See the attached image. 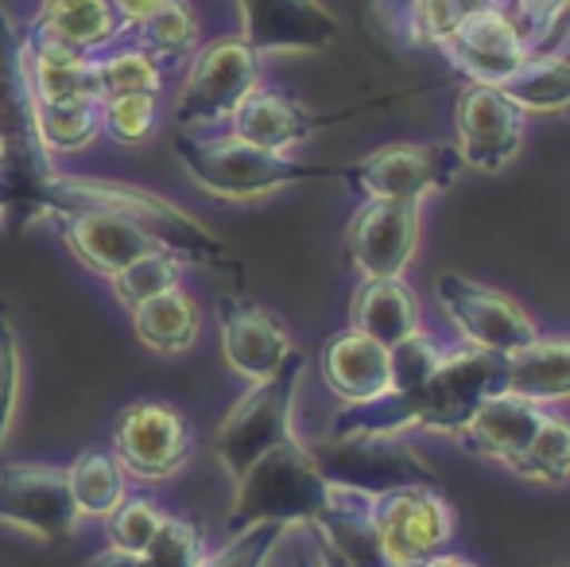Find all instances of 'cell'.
<instances>
[{"label": "cell", "instance_id": "cell-1", "mask_svg": "<svg viewBox=\"0 0 570 567\" xmlns=\"http://www.w3.org/2000/svg\"><path fill=\"white\" fill-rule=\"evenodd\" d=\"M114 211L132 218L140 229H148L164 250H171L183 261H198V265H222L226 261V245L210 234L198 218L171 203V198L156 195L148 187L120 179H90V175H55L43 190V211L39 214H70V211Z\"/></svg>", "mask_w": 570, "mask_h": 567}, {"label": "cell", "instance_id": "cell-2", "mask_svg": "<svg viewBox=\"0 0 570 567\" xmlns=\"http://www.w3.org/2000/svg\"><path fill=\"white\" fill-rule=\"evenodd\" d=\"M334 486L323 478L315 454L299 436L287 443L272 447L268 454L253 462L245 475L233 482V514L229 529L233 537L261 525H276V529H311L318 517L331 509Z\"/></svg>", "mask_w": 570, "mask_h": 567}, {"label": "cell", "instance_id": "cell-3", "mask_svg": "<svg viewBox=\"0 0 570 567\" xmlns=\"http://www.w3.org/2000/svg\"><path fill=\"white\" fill-rule=\"evenodd\" d=\"M0 137L8 144V175L0 179L4 203L43 211V190L55 179V156L43 148L36 129V94L28 78L23 23L0 4Z\"/></svg>", "mask_w": 570, "mask_h": 567}, {"label": "cell", "instance_id": "cell-4", "mask_svg": "<svg viewBox=\"0 0 570 567\" xmlns=\"http://www.w3.org/2000/svg\"><path fill=\"white\" fill-rule=\"evenodd\" d=\"M175 159L195 187H203L214 198H229V203H253V198L276 195L311 175H323L318 167L295 164L292 156L253 148L233 133H222V137H198V133L187 137L183 133L175 140Z\"/></svg>", "mask_w": 570, "mask_h": 567}, {"label": "cell", "instance_id": "cell-5", "mask_svg": "<svg viewBox=\"0 0 570 567\" xmlns=\"http://www.w3.org/2000/svg\"><path fill=\"white\" fill-rule=\"evenodd\" d=\"M318 470L331 486L353 490L361 498H384L407 486H439L435 470L389 431H334L331 439L311 447Z\"/></svg>", "mask_w": 570, "mask_h": 567}, {"label": "cell", "instance_id": "cell-6", "mask_svg": "<svg viewBox=\"0 0 570 567\" xmlns=\"http://www.w3.org/2000/svg\"><path fill=\"white\" fill-rule=\"evenodd\" d=\"M303 381V354H292V362L268 381L248 385V393L226 412V420L214 431V454L226 467V475L237 482L261 454L272 447L295 439V397Z\"/></svg>", "mask_w": 570, "mask_h": 567}, {"label": "cell", "instance_id": "cell-7", "mask_svg": "<svg viewBox=\"0 0 570 567\" xmlns=\"http://www.w3.org/2000/svg\"><path fill=\"white\" fill-rule=\"evenodd\" d=\"M261 51L245 43L240 36L210 39L190 55V70L183 78L179 101H175V121L183 133L214 129L226 125L233 109L261 86Z\"/></svg>", "mask_w": 570, "mask_h": 567}, {"label": "cell", "instance_id": "cell-8", "mask_svg": "<svg viewBox=\"0 0 570 567\" xmlns=\"http://www.w3.org/2000/svg\"><path fill=\"white\" fill-rule=\"evenodd\" d=\"M373 529L389 567H420L446 553L454 537V509L439 486H407L373 498Z\"/></svg>", "mask_w": 570, "mask_h": 567}, {"label": "cell", "instance_id": "cell-9", "mask_svg": "<svg viewBox=\"0 0 570 567\" xmlns=\"http://www.w3.org/2000/svg\"><path fill=\"white\" fill-rule=\"evenodd\" d=\"M435 295L443 303L446 319L454 323V331L470 342L473 350H485V354H517L528 342L540 339L532 315L520 307L517 300H509L497 287H485L470 276L443 273L435 281Z\"/></svg>", "mask_w": 570, "mask_h": 567}, {"label": "cell", "instance_id": "cell-10", "mask_svg": "<svg viewBox=\"0 0 570 567\" xmlns=\"http://www.w3.org/2000/svg\"><path fill=\"white\" fill-rule=\"evenodd\" d=\"M0 525L59 545L78 525L67 470L47 462H0Z\"/></svg>", "mask_w": 570, "mask_h": 567}, {"label": "cell", "instance_id": "cell-11", "mask_svg": "<svg viewBox=\"0 0 570 567\" xmlns=\"http://www.w3.org/2000/svg\"><path fill=\"white\" fill-rule=\"evenodd\" d=\"M190 447L195 436L183 412L164 401L128 404L114 424V454L128 478H140V482H167L190 459Z\"/></svg>", "mask_w": 570, "mask_h": 567}, {"label": "cell", "instance_id": "cell-12", "mask_svg": "<svg viewBox=\"0 0 570 567\" xmlns=\"http://www.w3.org/2000/svg\"><path fill=\"white\" fill-rule=\"evenodd\" d=\"M345 250L361 281L404 276L420 250V206L365 198L345 229Z\"/></svg>", "mask_w": 570, "mask_h": 567}, {"label": "cell", "instance_id": "cell-13", "mask_svg": "<svg viewBox=\"0 0 570 567\" xmlns=\"http://www.w3.org/2000/svg\"><path fill=\"white\" fill-rule=\"evenodd\" d=\"M524 140V114L501 86L470 82L458 94V159L473 172H504Z\"/></svg>", "mask_w": 570, "mask_h": 567}, {"label": "cell", "instance_id": "cell-14", "mask_svg": "<svg viewBox=\"0 0 570 567\" xmlns=\"http://www.w3.org/2000/svg\"><path fill=\"white\" fill-rule=\"evenodd\" d=\"M439 51L462 70L470 82L481 86H504L528 59L532 47L512 23L509 8H493V12L465 16L451 36L439 43Z\"/></svg>", "mask_w": 570, "mask_h": 567}, {"label": "cell", "instance_id": "cell-15", "mask_svg": "<svg viewBox=\"0 0 570 567\" xmlns=\"http://www.w3.org/2000/svg\"><path fill=\"white\" fill-rule=\"evenodd\" d=\"M222 319V354L226 365L237 378H245L248 385L256 381H268L292 362L295 346L287 326L272 315L268 307L253 300H222L218 307Z\"/></svg>", "mask_w": 570, "mask_h": 567}, {"label": "cell", "instance_id": "cell-16", "mask_svg": "<svg viewBox=\"0 0 570 567\" xmlns=\"http://www.w3.org/2000/svg\"><path fill=\"white\" fill-rule=\"evenodd\" d=\"M446 179H451V151L423 144H389L350 167V183L361 190V198H389V203L420 206Z\"/></svg>", "mask_w": 570, "mask_h": 567}, {"label": "cell", "instance_id": "cell-17", "mask_svg": "<svg viewBox=\"0 0 570 567\" xmlns=\"http://www.w3.org/2000/svg\"><path fill=\"white\" fill-rule=\"evenodd\" d=\"M240 39L261 55L318 51L334 39V16L318 0H237Z\"/></svg>", "mask_w": 570, "mask_h": 567}, {"label": "cell", "instance_id": "cell-18", "mask_svg": "<svg viewBox=\"0 0 570 567\" xmlns=\"http://www.w3.org/2000/svg\"><path fill=\"white\" fill-rule=\"evenodd\" d=\"M59 229L67 250L82 261L90 273L98 276H117L125 265H132L136 257L151 250H164L148 229H140L132 218L114 211H70L59 214Z\"/></svg>", "mask_w": 570, "mask_h": 567}, {"label": "cell", "instance_id": "cell-19", "mask_svg": "<svg viewBox=\"0 0 570 567\" xmlns=\"http://www.w3.org/2000/svg\"><path fill=\"white\" fill-rule=\"evenodd\" d=\"M323 381L345 409H365L392 397V350L361 331H342L318 354Z\"/></svg>", "mask_w": 570, "mask_h": 567}, {"label": "cell", "instance_id": "cell-20", "mask_svg": "<svg viewBox=\"0 0 570 567\" xmlns=\"http://www.w3.org/2000/svg\"><path fill=\"white\" fill-rule=\"evenodd\" d=\"M543 420H548L543 404L524 401V397H517V393H497L481 404L478 417L458 431L454 439L470 454H481V459L512 467V462L528 451V443H532V436L540 431Z\"/></svg>", "mask_w": 570, "mask_h": 567}, {"label": "cell", "instance_id": "cell-21", "mask_svg": "<svg viewBox=\"0 0 570 567\" xmlns=\"http://www.w3.org/2000/svg\"><path fill=\"white\" fill-rule=\"evenodd\" d=\"M315 129H318V117L311 109H303L287 94L268 90V86H256L226 121V133H233L237 140L264 151H276V156H287L295 144L311 140Z\"/></svg>", "mask_w": 570, "mask_h": 567}, {"label": "cell", "instance_id": "cell-22", "mask_svg": "<svg viewBox=\"0 0 570 567\" xmlns=\"http://www.w3.org/2000/svg\"><path fill=\"white\" fill-rule=\"evenodd\" d=\"M23 51L36 101H101L94 59L23 23Z\"/></svg>", "mask_w": 570, "mask_h": 567}, {"label": "cell", "instance_id": "cell-23", "mask_svg": "<svg viewBox=\"0 0 570 567\" xmlns=\"http://www.w3.org/2000/svg\"><path fill=\"white\" fill-rule=\"evenodd\" d=\"M350 331H361L376 339L381 346H400L412 339L420 326V303L415 292L404 284V276L392 281H361L350 303Z\"/></svg>", "mask_w": 570, "mask_h": 567}, {"label": "cell", "instance_id": "cell-24", "mask_svg": "<svg viewBox=\"0 0 570 567\" xmlns=\"http://www.w3.org/2000/svg\"><path fill=\"white\" fill-rule=\"evenodd\" d=\"M31 28L75 47V51L90 55V59L109 51V47H117V39L125 36L109 0H39V12L31 20Z\"/></svg>", "mask_w": 570, "mask_h": 567}, {"label": "cell", "instance_id": "cell-25", "mask_svg": "<svg viewBox=\"0 0 570 567\" xmlns=\"http://www.w3.org/2000/svg\"><path fill=\"white\" fill-rule=\"evenodd\" d=\"M504 393L535 404L570 401V339H535L504 358Z\"/></svg>", "mask_w": 570, "mask_h": 567}, {"label": "cell", "instance_id": "cell-26", "mask_svg": "<svg viewBox=\"0 0 570 567\" xmlns=\"http://www.w3.org/2000/svg\"><path fill=\"white\" fill-rule=\"evenodd\" d=\"M132 319V334L156 354H187L198 342V331H203V311H198V300L190 292L171 287V292L156 295V300H144L140 307L128 311Z\"/></svg>", "mask_w": 570, "mask_h": 567}, {"label": "cell", "instance_id": "cell-27", "mask_svg": "<svg viewBox=\"0 0 570 567\" xmlns=\"http://www.w3.org/2000/svg\"><path fill=\"white\" fill-rule=\"evenodd\" d=\"M67 486L70 501H75L78 517H98L106 521L109 514L128 498V470L120 467L114 451H101V447H86L70 459Z\"/></svg>", "mask_w": 570, "mask_h": 567}, {"label": "cell", "instance_id": "cell-28", "mask_svg": "<svg viewBox=\"0 0 570 567\" xmlns=\"http://www.w3.org/2000/svg\"><path fill=\"white\" fill-rule=\"evenodd\" d=\"M520 114H563L570 109V62L559 55H532L509 82L501 86Z\"/></svg>", "mask_w": 570, "mask_h": 567}, {"label": "cell", "instance_id": "cell-29", "mask_svg": "<svg viewBox=\"0 0 570 567\" xmlns=\"http://www.w3.org/2000/svg\"><path fill=\"white\" fill-rule=\"evenodd\" d=\"M136 47L151 55L164 70L187 62L198 51V16L187 0H167L159 12L136 28Z\"/></svg>", "mask_w": 570, "mask_h": 567}, {"label": "cell", "instance_id": "cell-30", "mask_svg": "<svg viewBox=\"0 0 570 567\" xmlns=\"http://www.w3.org/2000/svg\"><path fill=\"white\" fill-rule=\"evenodd\" d=\"M36 129L51 156L82 151L101 137V101H36Z\"/></svg>", "mask_w": 570, "mask_h": 567}, {"label": "cell", "instance_id": "cell-31", "mask_svg": "<svg viewBox=\"0 0 570 567\" xmlns=\"http://www.w3.org/2000/svg\"><path fill=\"white\" fill-rule=\"evenodd\" d=\"M94 70H98L101 98H117V94H159L167 82V70L136 43L109 47V51L94 55Z\"/></svg>", "mask_w": 570, "mask_h": 567}, {"label": "cell", "instance_id": "cell-32", "mask_svg": "<svg viewBox=\"0 0 570 567\" xmlns=\"http://www.w3.org/2000/svg\"><path fill=\"white\" fill-rule=\"evenodd\" d=\"M183 268H187V261L175 257L171 250H151V253H144V257H136L132 265L120 268L117 276H109V284H114L120 307L132 311V307H140L144 300H156V295L179 287Z\"/></svg>", "mask_w": 570, "mask_h": 567}, {"label": "cell", "instance_id": "cell-33", "mask_svg": "<svg viewBox=\"0 0 570 567\" xmlns=\"http://www.w3.org/2000/svg\"><path fill=\"white\" fill-rule=\"evenodd\" d=\"M512 475L528 478V482H570V424L556 412H548V420L532 436L528 451L512 462Z\"/></svg>", "mask_w": 570, "mask_h": 567}, {"label": "cell", "instance_id": "cell-34", "mask_svg": "<svg viewBox=\"0 0 570 567\" xmlns=\"http://www.w3.org/2000/svg\"><path fill=\"white\" fill-rule=\"evenodd\" d=\"M159 125V94H117L101 98V137L120 148H136L156 133Z\"/></svg>", "mask_w": 570, "mask_h": 567}, {"label": "cell", "instance_id": "cell-35", "mask_svg": "<svg viewBox=\"0 0 570 567\" xmlns=\"http://www.w3.org/2000/svg\"><path fill=\"white\" fill-rule=\"evenodd\" d=\"M140 560L144 567H203L210 560L206 532L187 517H164V525L140 553Z\"/></svg>", "mask_w": 570, "mask_h": 567}, {"label": "cell", "instance_id": "cell-36", "mask_svg": "<svg viewBox=\"0 0 570 567\" xmlns=\"http://www.w3.org/2000/svg\"><path fill=\"white\" fill-rule=\"evenodd\" d=\"M164 509L156 506V501L148 498H132L128 493L125 501L114 509V514L106 517V529H109V548H120V553H132L140 556L144 548L151 545V537L159 532V525H164Z\"/></svg>", "mask_w": 570, "mask_h": 567}, {"label": "cell", "instance_id": "cell-37", "mask_svg": "<svg viewBox=\"0 0 570 567\" xmlns=\"http://www.w3.org/2000/svg\"><path fill=\"white\" fill-rule=\"evenodd\" d=\"M509 8V0H412V23L420 43H443L465 16Z\"/></svg>", "mask_w": 570, "mask_h": 567}, {"label": "cell", "instance_id": "cell-38", "mask_svg": "<svg viewBox=\"0 0 570 567\" xmlns=\"http://www.w3.org/2000/svg\"><path fill=\"white\" fill-rule=\"evenodd\" d=\"M443 358H446V346L423 331H415L412 339L392 346V393L404 397V393H412V389H420L423 381L439 370Z\"/></svg>", "mask_w": 570, "mask_h": 567}, {"label": "cell", "instance_id": "cell-39", "mask_svg": "<svg viewBox=\"0 0 570 567\" xmlns=\"http://www.w3.org/2000/svg\"><path fill=\"white\" fill-rule=\"evenodd\" d=\"M20 381H23L20 339H16L8 303L0 300V462H4V439L8 428H12L16 404H20Z\"/></svg>", "mask_w": 570, "mask_h": 567}, {"label": "cell", "instance_id": "cell-40", "mask_svg": "<svg viewBox=\"0 0 570 567\" xmlns=\"http://www.w3.org/2000/svg\"><path fill=\"white\" fill-rule=\"evenodd\" d=\"M512 23L520 28V36L528 39L532 55L543 51L548 43V31L567 23L570 16V0H512Z\"/></svg>", "mask_w": 570, "mask_h": 567}, {"label": "cell", "instance_id": "cell-41", "mask_svg": "<svg viewBox=\"0 0 570 567\" xmlns=\"http://www.w3.org/2000/svg\"><path fill=\"white\" fill-rule=\"evenodd\" d=\"M284 532L287 529H276V525H261V529L237 532L222 553H210V560L203 567H264Z\"/></svg>", "mask_w": 570, "mask_h": 567}, {"label": "cell", "instance_id": "cell-42", "mask_svg": "<svg viewBox=\"0 0 570 567\" xmlns=\"http://www.w3.org/2000/svg\"><path fill=\"white\" fill-rule=\"evenodd\" d=\"M109 4H114L120 28H125V31H136L144 20H148L151 12H159V8H164L167 0H109Z\"/></svg>", "mask_w": 570, "mask_h": 567}, {"label": "cell", "instance_id": "cell-43", "mask_svg": "<svg viewBox=\"0 0 570 567\" xmlns=\"http://www.w3.org/2000/svg\"><path fill=\"white\" fill-rule=\"evenodd\" d=\"M82 567H144L140 556L132 553H120V548H106V553H98L94 560H86Z\"/></svg>", "mask_w": 570, "mask_h": 567}, {"label": "cell", "instance_id": "cell-44", "mask_svg": "<svg viewBox=\"0 0 570 567\" xmlns=\"http://www.w3.org/2000/svg\"><path fill=\"white\" fill-rule=\"evenodd\" d=\"M295 567H326V560H323V548H318V540H307V545L299 548V560H295Z\"/></svg>", "mask_w": 570, "mask_h": 567}, {"label": "cell", "instance_id": "cell-45", "mask_svg": "<svg viewBox=\"0 0 570 567\" xmlns=\"http://www.w3.org/2000/svg\"><path fill=\"white\" fill-rule=\"evenodd\" d=\"M420 567H478V564L465 560V556H458V553H439V556H431V560H423Z\"/></svg>", "mask_w": 570, "mask_h": 567}, {"label": "cell", "instance_id": "cell-46", "mask_svg": "<svg viewBox=\"0 0 570 567\" xmlns=\"http://www.w3.org/2000/svg\"><path fill=\"white\" fill-rule=\"evenodd\" d=\"M318 548H323V560H326V567H350V564H345V560H342V556H334V553H331V548H326V545H323V540H318Z\"/></svg>", "mask_w": 570, "mask_h": 567}, {"label": "cell", "instance_id": "cell-47", "mask_svg": "<svg viewBox=\"0 0 570 567\" xmlns=\"http://www.w3.org/2000/svg\"><path fill=\"white\" fill-rule=\"evenodd\" d=\"M8 175V144H4V137H0V179Z\"/></svg>", "mask_w": 570, "mask_h": 567}, {"label": "cell", "instance_id": "cell-48", "mask_svg": "<svg viewBox=\"0 0 570 567\" xmlns=\"http://www.w3.org/2000/svg\"><path fill=\"white\" fill-rule=\"evenodd\" d=\"M4 211H8V203H4V190H0V218H4Z\"/></svg>", "mask_w": 570, "mask_h": 567}, {"label": "cell", "instance_id": "cell-49", "mask_svg": "<svg viewBox=\"0 0 570 567\" xmlns=\"http://www.w3.org/2000/svg\"><path fill=\"white\" fill-rule=\"evenodd\" d=\"M559 567H570V560H563V564H559Z\"/></svg>", "mask_w": 570, "mask_h": 567}]
</instances>
